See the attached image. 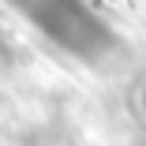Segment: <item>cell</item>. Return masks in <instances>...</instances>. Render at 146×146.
Wrapping results in <instances>:
<instances>
[{"label":"cell","mask_w":146,"mask_h":146,"mask_svg":"<svg viewBox=\"0 0 146 146\" xmlns=\"http://www.w3.org/2000/svg\"><path fill=\"white\" fill-rule=\"evenodd\" d=\"M26 11L38 19L41 30L75 52H101V45H109L98 19H90L75 0H26Z\"/></svg>","instance_id":"obj_1"}]
</instances>
